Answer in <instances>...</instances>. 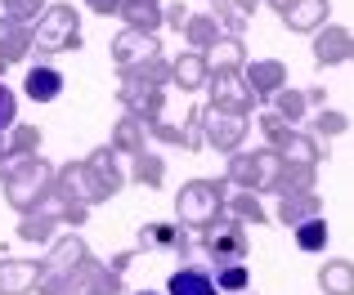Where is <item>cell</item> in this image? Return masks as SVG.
I'll return each instance as SVG.
<instances>
[{"label": "cell", "mask_w": 354, "mask_h": 295, "mask_svg": "<svg viewBox=\"0 0 354 295\" xmlns=\"http://www.w3.org/2000/svg\"><path fill=\"white\" fill-rule=\"evenodd\" d=\"M50 183H54V165L41 152L36 156H5L0 161V188H5L9 210H18V215H36L41 197L50 192Z\"/></svg>", "instance_id": "obj_1"}, {"label": "cell", "mask_w": 354, "mask_h": 295, "mask_svg": "<svg viewBox=\"0 0 354 295\" xmlns=\"http://www.w3.org/2000/svg\"><path fill=\"white\" fill-rule=\"evenodd\" d=\"M229 206V179L216 174V179H189L175 192V224L184 233H207Z\"/></svg>", "instance_id": "obj_2"}, {"label": "cell", "mask_w": 354, "mask_h": 295, "mask_svg": "<svg viewBox=\"0 0 354 295\" xmlns=\"http://www.w3.org/2000/svg\"><path fill=\"white\" fill-rule=\"evenodd\" d=\"M278 170H283V156L274 152V148H242V152L229 156V165H225V179H229V188H238V192H256V197H265V192H278Z\"/></svg>", "instance_id": "obj_3"}, {"label": "cell", "mask_w": 354, "mask_h": 295, "mask_svg": "<svg viewBox=\"0 0 354 295\" xmlns=\"http://www.w3.org/2000/svg\"><path fill=\"white\" fill-rule=\"evenodd\" d=\"M32 36H36V50H41V54L81 50V14H77V5H68V0L45 5V14L36 18Z\"/></svg>", "instance_id": "obj_4"}, {"label": "cell", "mask_w": 354, "mask_h": 295, "mask_svg": "<svg viewBox=\"0 0 354 295\" xmlns=\"http://www.w3.org/2000/svg\"><path fill=\"white\" fill-rule=\"evenodd\" d=\"M81 183H86V201L99 206V201H113L121 188H126V170H121L113 148H95V152L81 161Z\"/></svg>", "instance_id": "obj_5"}, {"label": "cell", "mask_w": 354, "mask_h": 295, "mask_svg": "<svg viewBox=\"0 0 354 295\" xmlns=\"http://www.w3.org/2000/svg\"><path fill=\"white\" fill-rule=\"evenodd\" d=\"M198 242H202V251H207L216 264H247V255H251V233H247V224H238L229 210L198 237Z\"/></svg>", "instance_id": "obj_6"}, {"label": "cell", "mask_w": 354, "mask_h": 295, "mask_svg": "<svg viewBox=\"0 0 354 295\" xmlns=\"http://www.w3.org/2000/svg\"><path fill=\"white\" fill-rule=\"evenodd\" d=\"M211 90V112L216 116H234V121H251V112H256V99H251V90L242 85V72H211L207 81Z\"/></svg>", "instance_id": "obj_7"}, {"label": "cell", "mask_w": 354, "mask_h": 295, "mask_svg": "<svg viewBox=\"0 0 354 295\" xmlns=\"http://www.w3.org/2000/svg\"><path fill=\"white\" fill-rule=\"evenodd\" d=\"M90 260H95V255H90L86 237H81V233H63V237H54V242H50V251H45L41 264H45V273L72 278V273H81Z\"/></svg>", "instance_id": "obj_8"}, {"label": "cell", "mask_w": 354, "mask_h": 295, "mask_svg": "<svg viewBox=\"0 0 354 295\" xmlns=\"http://www.w3.org/2000/svg\"><path fill=\"white\" fill-rule=\"evenodd\" d=\"M242 85L251 90V99H269L274 103L278 90H287V63L278 59H247V68H242Z\"/></svg>", "instance_id": "obj_9"}, {"label": "cell", "mask_w": 354, "mask_h": 295, "mask_svg": "<svg viewBox=\"0 0 354 295\" xmlns=\"http://www.w3.org/2000/svg\"><path fill=\"white\" fill-rule=\"evenodd\" d=\"M247 121H234V116H216L211 108H202V134H207V148H216V152L234 156L242 152V143H247Z\"/></svg>", "instance_id": "obj_10"}, {"label": "cell", "mask_w": 354, "mask_h": 295, "mask_svg": "<svg viewBox=\"0 0 354 295\" xmlns=\"http://www.w3.org/2000/svg\"><path fill=\"white\" fill-rule=\"evenodd\" d=\"M117 103L126 108L130 116H139L144 125H153V121L166 116V90H148V85H130V81H121V85H117Z\"/></svg>", "instance_id": "obj_11"}, {"label": "cell", "mask_w": 354, "mask_h": 295, "mask_svg": "<svg viewBox=\"0 0 354 295\" xmlns=\"http://www.w3.org/2000/svg\"><path fill=\"white\" fill-rule=\"evenodd\" d=\"M45 278L41 260H14V255H0V295H36Z\"/></svg>", "instance_id": "obj_12"}, {"label": "cell", "mask_w": 354, "mask_h": 295, "mask_svg": "<svg viewBox=\"0 0 354 295\" xmlns=\"http://www.w3.org/2000/svg\"><path fill=\"white\" fill-rule=\"evenodd\" d=\"M153 54H162V41L148 36V32H130V27H121V32L113 36V63H117V72L135 68V63L153 59Z\"/></svg>", "instance_id": "obj_13"}, {"label": "cell", "mask_w": 354, "mask_h": 295, "mask_svg": "<svg viewBox=\"0 0 354 295\" xmlns=\"http://www.w3.org/2000/svg\"><path fill=\"white\" fill-rule=\"evenodd\" d=\"M68 295H126V278L113 273L108 264L90 260L81 273H72V291Z\"/></svg>", "instance_id": "obj_14"}, {"label": "cell", "mask_w": 354, "mask_h": 295, "mask_svg": "<svg viewBox=\"0 0 354 295\" xmlns=\"http://www.w3.org/2000/svg\"><path fill=\"white\" fill-rule=\"evenodd\" d=\"M135 251H175L189 255V233H184L175 219H153V224L139 228V246Z\"/></svg>", "instance_id": "obj_15"}, {"label": "cell", "mask_w": 354, "mask_h": 295, "mask_svg": "<svg viewBox=\"0 0 354 295\" xmlns=\"http://www.w3.org/2000/svg\"><path fill=\"white\" fill-rule=\"evenodd\" d=\"M350 41H354V36L341 23L319 27V32H314V63H319V68H337V63H346L350 59Z\"/></svg>", "instance_id": "obj_16"}, {"label": "cell", "mask_w": 354, "mask_h": 295, "mask_svg": "<svg viewBox=\"0 0 354 295\" xmlns=\"http://www.w3.org/2000/svg\"><path fill=\"white\" fill-rule=\"evenodd\" d=\"M108 148H113L117 156H144L148 152V125L139 121V116H130V112H121V121L113 125V134H108Z\"/></svg>", "instance_id": "obj_17"}, {"label": "cell", "mask_w": 354, "mask_h": 295, "mask_svg": "<svg viewBox=\"0 0 354 295\" xmlns=\"http://www.w3.org/2000/svg\"><path fill=\"white\" fill-rule=\"evenodd\" d=\"M278 156H283V161H296V165H314V170H319L323 161H328V143H319L314 139L310 130H292L287 134L283 143L274 148Z\"/></svg>", "instance_id": "obj_18"}, {"label": "cell", "mask_w": 354, "mask_h": 295, "mask_svg": "<svg viewBox=\"0 0 354 295\" xmlns=\"http://www.w3.org/2000/svg\"><path fill=\"white\" fill-rule=\"evenodd\" d=\"M319 215H323L319 188H310V192H278V224L296 228V224H305V219H319Z\"/></svg>", "instance_id": "obj_19"}, {"label": "cell", "mask_w": 354, "mask_h": 295, "mask_svg": "<svg viewBox=\"0 0 354 295\" xmlns=\"http://www.w3.org/2000/svg\"><path fill=\"white\" fill-rule=\"evenodd\" d=\"M63 72L54 68V63H36V68H27V77H23V94L32 99V103H54V99L63 94Z\"/></svg>", "instance_id": "obj_20"}, {"label": "cell", "mask_w": 354, "mask_h": 295, "mask_svg": "<svg viewBox=\"0 0 354 295\" xmlns=\"http://www.w3.org/2000/svg\"><path fill=\"white\" fill-rule=\"evenodd\" d=\"M328 18H332V0H296L292 14L283 18V27L296 36H314L319 27H328Z\"/></svg>", "instance_id": "obj_21"}, {"label": "cell", "mask_w": 354, "mask_h": 295, "mask_svg": "<svg viewBox=\"0 0 354 295\" xmlns=\"http://www.w3.org/2000/svg\"><path fill=\"white\" fill-rule=\"evenodd\" d=\"M207 81H211V63H207V54H180V59L171 63V85H180L184 94H193V90H207Z\"/></svg>", "instance_id": "obj_22"}, {"label": "cell", "mask_w": 354, "mask_h": 295, "mask_svg": "<svg viewBox=\"0 0 354 295\" xmlns=\"http://www.w3.org/2000/svg\"><path fill=\"white\" fill-rule=\"evenodd\" d=\"M166 295H220L211 269H198V264H180V269L166 278Z\"/></svg>", "instance_id": "obj_23"}, {"label": "cell", "mask_w": 354, "mask_h": 295, "mask_svg": "<svg viewBox=\"0 0 354 295\" xmlns=\"http://www.w3.org/2000/svg\"><path fill=\"white\" fill-rule=\"evenodd\" d=\"M32 50H36L32 27L14 23V18H0V59H5V63H23Z\"/></svg>", "instance_id": "obj_24"}, {"label": "cell", "mask_w": 354, "mask_h": 295, "mask_svg": "<svg viewBox=\"0 0 354 295\" xmlns=\"http://www.w3.org/2000/svg\"><path fill=\"white\" fill-rule=\"evenodd\" d=\"M319 291H323V295H354V260H346V255H332V260H323V269H319Z\"/></svg>", "instance_id": "obj_25"}, {"label": "cell", "mask_w": 354, "mask_h": 295, "mask_svg": "<svg viewBox=\"0 0 354 295\" xmlns=\"http://www.w3.org/2000/svg\"><path fill=\"white\" fill-rule=\"evenodd\" d=\"M121 81H130V85H148V90H166V85H171V63H166L162 54H153V59L126 68Z\"/></svg>", "instance_id": "obj_26"}, {"label": "cell", "mask_w": 354, "mask_h": 295, "mask_svg": "<svg viewBox=\"0 0 354 295\" xmlns=\"http://www.w3.org/2000/svg\"><path fill=\"white\" fill-rule=\"evenodd\" d=\"M292 242H296V251H305V255H323L328 251V242H332V228H328V219H305V224H296L292 228Z\"/></svg>", "instance_id": "obj_27"}, {"label": "cell", "mask_w": 354, "mask_h": 295, "mask_svg": "<svg viewBox=\"0 0 354 295\" xmlns=\"http://www.w3.org/2000/svg\"><path fill=\"white\" fill-rule=\"evenodd\" d=\"M216 41H220V27H216L211 14H193L189 23H184V45H189L193 54H211Z\"/></svg>", "instance_id": "obj_28"}, {"label": "cell", "mask_w": 354, "mask_h": 295, "mask_svg": "<svg viewBox=\"0 0 354 295\" xmlns=\"http://www.w3.org/2000/svg\"><path fill=\"white\" fill-rule=\"evenodd\" d=\"M207 63H211V72H242L247 68V45L238 36H220L216 50L207 54Z\"/></svg>", "instance_id": "obj_29"}, {"label": "cell", "mask_w": 354, "mask_h": 295, "mask_svg": "<svg viewBox=\"0 0 354 295\" xmlns=\"http://www.w3.org/2000/svg\"><path fill=\"white\" fill-rule=\"evenodd\" d=\"M225 210L238 219V224H247V228L269 224V210H265V201H260L256 192H229V206Z\"/></svg>", "instance_id": "obj_30"}, {"label": "cell", "mask_w": 354, "mask_h": 295, "mask_svg": "<svg viewBox=\"0 0 354 295\" xmlns=\"http://www.w3.org/2000/svg\"><path fill=\"white\" fill-rule=\"evenodd\" d=\"M126 183H139V188H162V183H166V161H162L157 152L135 156V161H130Z\"/></svg>", "instance_id": "obj_31"}, {"label": "cell", "mask_w": 354, "mask_h": 295, "mask_svg": "<svg viewBox=\"0 0 354 295\" xmlns=\"http://www.w3.org/2000/svg\"><path fill=\"white\" fill-rule=\"evenodd\" d=\"M54 233H59V224H54L50 215H18V242H27V246H50L54 242Z\"/></svg>", "instance_id": "obj_32"}, {"label": "cell", "mask_w": 354, "mask_h": 295, "mask_svg": "<svg viewBox=\"0 0 354 295\" xmlns=\"http://www.w3.org/2000/svg\"><path fill=\"white\" fill-rule=\"evenodd\" d=\"M346 130H350V116H346V112H337V108H319V112H314V121H310V134H314L319 143L341 139Z\"/></svg>", "instance_id": "obj_33"}, {"label": "cell", "mask_w": 354, "mask_h": 295, "mask_svg": "<svg viewBox=\"0 0 354 295\" xmlns=\"http://www.w3.org/2000/svg\"><path fill=\"white\" fill-rule=\"evenodd\" d=\"M274 112L283 116L287 125H301L305 116H310V103H305V90H292V85H287V90H278V94H274Z\"/></svg>", "instance_id": "obj_34"}, {"label": "cell", "mask_w": 354, "mask_h": 295, "mask_svg": "<svg viewBox=\"0 0 354 295\" xmlns=\"http://www.w3.org/2000/svg\"><path fill=\"white\" fill-rule=\"evenodd\" d=\"M216 291L220 295H242V291H251V269L247 264H216Z\"/></svg>", "instance_id": "obj_35"}, {"label": "cell", "mask_w": 354, "mask_h": 295, "mask_svg": "<svg viewBox=\"0 0 354 295\" xmlns=\"http://www.w3.org/2000/svg\"><path fill=\"white\" fill-rule=\"evenodd\" d=\"M41 152V125H14L5 134V156H36Z\"/></svg>", "instance_id": "obj_36"}, {"label": "cell", "mask_w": 354, "mask_h": 295, "mask_svg": "<svg viewBox=\"0 0 354 295\" xmlns=\"http://www.w3.org/2000/svg\"><path fill=\"white\" fill-rule=\"evenodd\" d=\"M314 179H319V170H314V165L283 161V170H278V192H310Z\"/></svg>", "instance_id": "obj_37"}, {"label": "cell", "mask_w": 354, "mask_h": 295, "mask_svg": "<svg viewBox=\"0 0 354 295\" xmlns=\"http://www.w3.org/2000/svg\"><path fill=\"white\" fill-rule=\"evenodd\" d=\"M117 18H126L130 32H148V36H157V27H162V9H144V5H121Z\"/></svg>", "instance_id": "obj_38"}, {"label": "cell", "mask_w": 354, "mask_h": 295, "mask_svg": "<svg viewBox=\"0 0 354 295\" xmlns=\"http://www.w3.org/2000/svg\"><path fill=\"white\" fill-rule=\"evenodd\" d=\"M211 18H216V27H220V36H238L242 41V32H247V18L238 14L229 0H211Z\"/></svg>", "instance_id": "obj_39"}, {"label": "cell", "mask_w": 354, "mask_h": 295, "mask_svg": "<svg viewBox=\"0 0 354 295\" xmlns=\"http://www.w3.org/2000/svg\"><path fill=\"white\" fill-rule=\"evenodd\" d=\"M45 5H50V0H0L5 18H14V23H23V27H36V18L45 14Z\"/></svg>", "instance_id": "obj_40"}, {"label": "cell", "mask_w": 354, "mask_h": 295, "mask_svg": "<svg viewBox=\"0 0 354 295\" xmlns=\"http://www.w3.org/2000/svg\"><path fill=\"white\" fill-rule=\"evenodd\" d=\"M256 130H260V134H265V148H278V143H283V139H287V134H292V130H296V125H287V121H283V116H278V112H274V108H269V112H260V116H256Z\"/></svg>", "instance_id": "obj_41"}, {"label": "cell", "mask_w": 354, "mask_h": 295, "mask_svg": "<svg viewBox=\"0 0 354 295\" xmlns=\"http://www.w3.org/2000/svg\"><path fill=\"white\" fill-rule=\"evenodd\" d=\"M18 125V94L0 81V134H9Z\"/></svg>", "instance_id": "obj_42"}, {"label": "cell", "mask_w": 354, "mask_h": 295, "mask_svg": "<svg viewBox=\"0 0 354 295\" xmlns=\"http://www.w3.org/2000/svg\"><path fill=\"white\" fill-rule=\"evenodd\" d=\"M148 139H157V143H166V148H184V125H171L162 116V121L148 125Z\"/></svg>", "instance_id": "obj_43"}, {"label": "cell", "mask_w": 354, "mask_h": 295, "mask_svg": "<svg viewBox=\"0 0 354 295\" xmlns=\"http://www.w3.org/2000/svg\"><path fill=\"white\" fill-rule=\"evenodd\" d=\"M198 148H207V134H202V108H193L184 121V152H198Z\"/></svg>", "instance_id": "obj_44"}, {"label": "cell", "mask_w": 354, "mask_h": 295, "mask_svg": "<svg viewBox=\"0 0 354 295\" xmlns=\"http://www.w3.org/2000/svg\"><path fill=\"white\" fill-rule=\"evenodd\" d=\"M189 18H193V9L184 5V0H171V5L162 9V23H166V27H175V32H184V23H189Z\"/></svg>", "instance_id": "obj_45"}, {"label": "cell", "mask_w": 354, "mask_h": 295, "mask_svg": "<svg viewBox=\"0 0 354 295\" xmlns=\"http://www.w3.org/2000/svg\"><path fill=\"white\" fill-rule=\"evenodd\" d=\"M121 5H126V0H86V9H90V14H99V18H117Z\"/></svg>", "instance_id": "obj_46"}, {"label": "cell", "mask_w": 354, "mask_h": 295, "mask_svg": "<svg viewBox=\"0 0 354 295\" xmlns=\"http://www.w3.org/2000/svg\"><path fill=\"white\" fill-rule=\"evenodd\" d=\"M135 255H139V251H121V255H113V260H108V269L126 278V269H130V264H135Z\"/></svg>", "instance_id": "obj_47"}, {"label": "cell", "mask_w": 354, "mask_h": 295, "mask_svg": "<svg viewBox=\"0 0 354 295\" xmlns=\"http://www.w3.org/2000/svg\"><path fill=\"white\" fill-rule=\"evenodd\" d=\"M305 103H310V108H328V90H319V85L305 90Z\"/></svg>", "instance_id": "obj_48"}, {"label": "cell", "mask_w": 354, "mask_h": 295, "mask_svg": "<svg viewBox=\"0 0 354 295\" xmlns=\"http://www.w3.org/2000/svg\"><path fill=\"white\" fill-rule=\"evenodd\" d=\"M229 5H234L238 14H242V18H251V14H256L260 5H265V0H229Z\"/></svg>", "instance_id": "obj_49"}, {"label": "cell", "mask_w": 354, "mask_h": 295, "mask_svg": "<svg viewBox=\"0 0 354 295\" xmlns=\"http://www.w3.org/2000/svg\"><path fill=\"white\" fill-rule=\"evenodd\" d=\"M265 5H269V9H274V14H278V18H287V14H292V5H296V0H265Z\"/></svg>", "instance_id": "obj_50"}, {"label": "cell", "mask_w": 354, "mask_h": 295, "mask_svg": "<svg viewBox=\"0 0 354 295\" xmlns=\"http://www.w3.org/2000/svg\"><path fill=\"white\" fill-rule=\"evenodd\" d=\"M126 5H144V9H162V0H126Z\"/></svg>", "instance_id": "obj_51"}, {"label": "cell", "mask_w": 354, "mask_h": 295, "mask_svg": "<svg viewBox=\"0 0 354 295\" xmlns=\"http://www.w3.org/2000/svg\"><path fill=\"white\" fill-rule=\"evenodd\" d=\"M0 161H5V134H0Z\"/></svg>", "instance_id": "obj_52"}, {"label": "cell", "mask_w": 354, "mask_h": 295, "mask_svg": "<svg viewBox=\"0 0 354 295\" xmlns=\"http://www.w3.org/2000/svg\"><path fill=\"white\" fill-rule=\"evenodd\" d=\"M5 68H9V63H5V59H0V81H5Z\"/></svg>", "instance_id": "obj_53"}, {"label": "cell", "mask_w": 354, "mask_h": 295, "mask_svg": "<svg viewBox=\"0 0 354 295\" xmlns=\"http://www.w3.org/2000/svg\"><path fill=\"white\" fill-rule=\"evenodd\" d=\"M135 295H162V291H135Z\"/></svg>", "instance_id": "obj_54"}, {"label": "cell", "mask_w": 354, "mask_h": 295, "mask_svg": "<svg viewBox=\"0 0 354 295\" xmlns=\"http://www.w3.org/2000/svg\"><path fill=\"white\" fill-rule=\"evenodd\" d=\"M350 59H354V41H350Z\"/></svg>", "instance_id": "obj_55"}, {"label": "cell", "mask_w": 354, "mask_h": 295, "mask_svg": "<svg viewBox=\"0 0 354 295\" xmlns=\"http://www.w3.org/2000/svg\"><path fill=\"white\" fill-rule=\"evenodd\" d=\"M242 295H256V291H242Z\"/></svg>", "instance_id": "obj_56"}]
</instances>
